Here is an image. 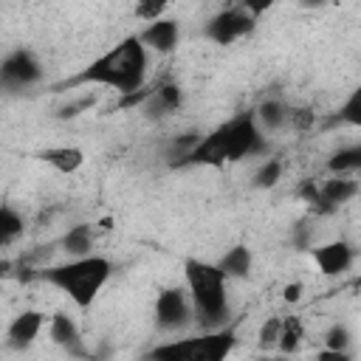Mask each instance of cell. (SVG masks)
Returning <instances> with one entry per match:
<instances>
[{"instance_id":"cb8c5ba5","label":"cell","mask_w":361,"mask_h":361,"mask_svg":"<svg viewBox=\"0 0 361 361\" xmlns=\"http://www.w3.org/2000/svg\"><path fill=\"white\" fill-rule=\"evenodd\" d=\"M338 121L350 124V127H361V85L350 90V96L341 102L338 107Z\"/></svg>"},{"instance_id":"52a82bcc","label":"cell","mask_w":361,"mask_h":361,"mask_svg":"<svg viewBox=\"0 0 361 361\" xmlns=\"http://www.w3.org/2000/svg\"><path fill=\"white\" fill-rule=\"evenodd\" d=\"M42 79V62L31 48H14L0 62V82L6 90H23Z\"/></svg>"},{"instance_id":"e0dca14e","label":"cell","mask_w":361,"mask_h":361,"mask_svg":"<svg viewBox=\"0 0 361 361\" xmlns=\"http://www.w3.org/2000/svg\"><path fill=\"white\" fill-rule=\"evenodd\" d=\"M62 251L68 254V259H79V257H90L93 254V245H96V231L90 223H76L71 226L62 240H59Z\"/></svg>"},{"instance_id":"2e32d148","label":"cell","mask_w":361,"mask_h":361,"mask_svg":"<svg viewBox=\"0 0 361 361\" xmlns=\"http://www.w3.org/2000/svg\"><path fill=\"white\" fill-rule=\"evenodd\" d=\"M37 158L42 164H48L54 172L59 175H73L82 169L85 164V149L76 147V144H59V147H45L37 152Z\"/></svg>"},{"instance_id":"4316f807","label":"cell","mask_w":361,"mask_h":361,"mask_svg":"<svg viewBox=\"0 0 361 361\" xmlns=\"http://www.w3.org/2000/svg\"><path fill=\"white\" fill-rule=\"evenodd\" d=\"M350 330L344 327V324H333L330 330H327V336H324V347L327 350H344L347 353V347H350Z\"/></svg>"},{"instance_id":"30bf717a","label":"cell","mask_w":361,"mask_h":361,"mask_svg":"<svg viewBox=\"0 0 361 361\" xmlns=\"http://www.w3.org/2000/svg\"><path fill=\"white\" fill-rule=\"evenodd\" d=\"M48 338L73 358H90V350L79 333V324L65 310H56L48 316Z\"/></svg>"},{"instance_id":"484cf974","label":"cell","mask_w":361,"mask_h":361,"mask_svg":"<svg viewBox=\"0 0 361 361\" xmlns=\"http://www.w3.org/2000/svg\"><path fill=\"white\" fill-rule=\"evenodd\" d=\"M313 121H316V116H313V110L310 107H290L288 110V130H310L313 127Z\"/></svg>"},{"instance_id":"603a6c76","label":"cell","mask_w":361,"mask_h":361,"mask_svg":"<svg viewBox=\"0 0 361 361\" xmlns=\"http://www.w3.org/2000/svg\"><path fill=\"white\" fill-rule=\"evenodd\" d=\"M282 169H285V166H282L279 158H265V161L254 169V178H251V180H254L257 189H271V186H276V183L282 180Z\"/></svg>"},{"instance_id":"3957f363","label":"cell","mask_w":361,"mask_h":361,"mask_svg":"<svg viewBox=\"0 0 361 361\" xmlns=\"http://www.w3.org/2000/svg\"><path fill=\"white\" fill-rule=\"evenodd\" d=\"M113 274V265L107 257L102 254H90V257H79V259H65L48 268H39L37 276L54 288H59L79 310H87L96 296L102 293V288L107 285Z\"/></svg>"},{"instance_id":"9c48e42d","label":"cell","mask_w":361,"mask_h":361,"mask_svg":"<svg viewBox=\"0 0 361 361\" xmlns=\"http://www.w3.org/2000/svg\"><path fill=\"white\" fill-rule=\"evenodd\" d=\"M358 180L355 178H350V175H333V178H327L324 183H319V197L313 200V206H310V212L313 214H330V212H336L338 206H344V203H350L355 195H358Z\"/></svg>"},{"instance_id":"44dd1931","label":"cell","mask_w":361,"mask_h":361,"mask_svg":"<svg viewBox=\"0 0 361 361\" xmlns=\"http://www.w3.org/2000/svg\"><path fill=\"white\" fill-rule=\"evenodd\" d=\"M25 231V220H23V214L14 209V206H3L0 209V243H3V248H8L20 234Z\"/></svg>"},{"instance_id":"4dcf8cb0","label":"cell","mask_w":361,"mask_h":361,"mask_svg":"<svg viewBox=\"0 0 361 361\" xmlns=\"http://www.w3.org/2000/svg\"><path fill=\"white\" fill-rule=\"evenodd\" d=\"M262 361H282V358H262Z\"/></svg>"},{"instance_id":"6da1fadb","label":"cell","mask_w":361,"mask_h":361,"mask_svg":"<svg viewBox=\"0 0 361 361\" xmlns=\"http://www.w3.org/2000/svg\"><path fill=\"white\" fill-rule=\"evenodd\" d=\"M144 79H147V48L138 39V34H130L121 42H116L110 51H104L102 56L87 62L73 79L62 82L59 87L104 85L124 96H133V93L144 90Z\"/></svg>"},{"instance_id":"d6986e66","label":"cell","mask_w":361,"mask_h":361,"mask_svg":"<svg viewBox=\"0 0 361 361\" xmlns=\"http://www.w3.org/2000/svg\"><path fill=\"white\" fill-rule=\"evenodd\" d=\"M217 268L226 274V279H245L251 276V268H254V257L245 245H231L220 259H217Z\"/></svg>"},{"instance_id":"7402d4cb","label":"cell","mask_w":361,"mask_h":361,"mask_svg":"<svg viewBox=\"0 0 361 361\" xmlns=\"http://www.w3.org/2000/svg\"><path fill=\"white\" fill-rule=\"evenodd\" d=\"M305 341V322L299 316H285L282 319V336H279V350L285 355L296 353L299 344Z\"/></svg>"},{"instance_id":"d4e9b609","label":"cell","mask_w":361,"mask_h":361,"mask_svg":"<svg viewBox=\"0 0 361 361\" xmlns=\"http://www.w3.org/2000/svg\"><path fill=\"white\" fill-rule=\"evenodd\" d=\"M279 336H282V316H268V319L262 322L259 333H257L259 347H262V350H274V347H279Z\"/></svg>"},{"instance_id":"8992f818","label":"cell","mask_w":361,"mask_h":361,"mask_svg":"<svg viewBox=\"0 0 361 361\" xmlns=\"http://www.w3.org/2000/svg\"><path fill=\"white\" fill-rule=\"evenodd\" d=\"M223 127H226V158H228V164L251 158L257 152H265V135L257 124L254 110L231 116L228 121H223Z\"/></svg>"},{"instance_id":"5bb4252c","label":"cell","mask_w":361,"mask_h":361,"mask_svg":"<svg viewBox=\"0 0 361 361\" xmlns=\"http://www.w3.org/2000/svg\"><path fill=\"white\" fill-rule=\"evenodd\" d=\"M183 104V93H180V85L175 82H158L155 87L147 90L144 102H141V110L147 118H164L175 110H180Z\"/></svg>"},{"instance_id":"83f0119b","label":"cell","mask_w":361,"mask_h":361,"mask_svg":"<svg viewBox=\"0 0 361 361\" xmlns=\"http://www.w3.org/2000/svg\"><path fill=\"white\" fill-rule=\"evenodd\" d=\"M164 8H166V3H158V0H152V3H138V6H135V17L144 20V23H155V20L164 17Z\"/></svg>"},{"instance_id":"7a4b0ae2","label":"cell","mask_w":361,"mask_h":361,"mask_svg":"<svg viewBox=\"0 0 361 361\" xmlns=\"http://www.w3.org/2000/svg\"><path fill=\"white\" fill-rule=\"evenodd\" d=\"M183 279L186 293L192 302V313L203 333L220 330L228 324V293H226V274L217 268V262H206L197 257L183 259Z\"/></svg>"},{"instance_id":"f1b7e54d","label":"cell","mask_w":361,"mask_h":361,"mask_svg":"<svg viewBox=\"0 0 361 361\" xmlns=\"http://www.w3.org/2000/svg\"><path fill=\"white\" fill-rule=\"evenodd\" d=\"M302 290H305V285H302V282H288V285H285V290H282V299H285L288 305H296V302L302 299Z\"/></svg>"},{"instance_id":"277c9868","label":"cell","mask_w":361,"mask_h":361,"mask_svg":"<svg viewBox=\"0 0 361 361\" xmlns=\"http://www.w3.org/2000/svg\"><path fill=\"white\" fill-rule=\"evenodd\" d=\"M237 344V330L234 324H226L220 330H209L203 336H189V338H175L155 344L144 361H226Z\"/></svg>"},{"instance_id":"4fadbf2b","label":"cell","mask_w":361,"mask_h":361,"mask_svg":"<svg viewBox=\"0 0 361 361\" xmlns=\"http://www.w3.org/2000/svg\"><path fill=\"white\" fill-rule=\"evenodd\" d=\"M42 327H45V313L42 310H20L11 319L8 330H6V347L8 350H28L37 341Z\"/></svg>"},{"instance_id":"9a60e30c","label":"cell","mask_w":361,"mask_h":361,"mask_svg":"<svg viewBox=\"0 0 361 361\" xmlns=\"http://www.w3.org/2000/svg\"><path fill=\"white\" fill-rule=\"evenodd\" d=\"M178 37H180V28H178V20H172V17H161L155 23H147L138 31V39L144 42V48H149L155 54H172L178 45Z\"/></svg>"},{"instance_id":"8fae6325","label":"cell","mask_w":361,"mask_h":361,"mask_svg":"<svg viewBox=\"0 0 361 361\" xmlns=\"http://www.w3.org/2000/svg\"><path fill=\"white\" fill-rule=\"evenodd\" d=\"M226 127L217 124L212 133L200 135V141L192 147V152L183 158L180 166H226Z\"/></svg>"},{"instance_id":"ac0fdd59","label":"cell","mask_w":361,"mask_h":361,"mask_svg":"<svg viewBox=\"0 0 361 361\" xmlns=\"http://www.w3.org/2000/svg\"><path fill=\"white\" fill-rule=\"evenodd\" d=\"M288 104L282 99H262L257 107H254V116H257V124L262 133H279V130H288Z\"/></svg>"},{"instance_id":"ffe728a7","label":"cell","mask_w":361,"mask_h":361,"mask_svg":"<svg viewBox=\"0 0 361 361\" xmlns=\"http://www.w3.org/2000/svg\"><path fill=\"white\" fill-rule=\"evenodd\" d=\"M327 169L333 175H350V172H361V144H350L336 149L327 158Z\"/></svg>"},{"instance_id":"f546056e","label":"cell","mask_w":361,"mask_h":361,"mask_svg":"<svg viewBox=\"0 0 361 361\" xmlns=\"http://www.w3.org/2000/svg\"><path fill=\"white\" fill-rule=\"evenodd\" d=\"M313 361H353V358H350V353H344V350H327V347H324V350L316 353Z\"/></svg>"},{"instance_id":"ba28073f","label":"cell","mask_w":361,"mask_h":361,"mask_svg":"<svg viewBox=\"0 0 361 361\" xmlns=\"http://www.w3.org/2000/svg\"><path fill=\"white\" fill-rule=\"evenodd\" d=\"M192 316L195 313H192V302H189L186 288L169 285L158 293V299H155V324L161 330H180L183 324H189Z\"/></svg>"},{"instance_id":"5b68a950","label":"cell","mask_w":361,"mask_h":361,"mask_svg":"<svg viewBox=\"0 0 361 361\" xmlns=\"http://www.w3.org/2000/svg\"><path fill=\"white\" fill-rule=\"evenodd\" d=\"M265 11V6H248V3H240V6H228V8H220L203 28V37L217 42V45H231L243 37H248L254 28H257V17Z\"/></svg>"},{"instance_id":"7c38bea8","label":"cell","mask_w":361,"mask_h":361,"mask_svg":"<svg viewBox=\"0 0 361 361\" xmlns=\"http://www.w3.org/2000/svg\"><path fill=\"white\" fill-rule=\"evenodd\" d=\"M310 254H313V262H316L319 274H324V276H338V274H344V271L353 265V257H355V251H353V245H350L347 240L322 243V245H316Z\"/></svg>"}]
</instances>
